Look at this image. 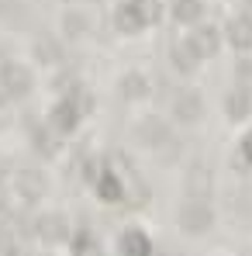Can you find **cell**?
<instances>
[{
  "mask_svg": "<svg viewBox=\"0 0 252 256\" xmlns=\"http://www.w3.org/2000/svg\"><path fill=\"white\" fill-rule=\"evenodd\" d=\"M118 28H125V32H138V28H142V18H138V10H135L131 4H125V7L118 10Z\"/></svg>",
  "mask_w": 252,
  "mask_h": 256,
  "instance_id": "8",
  "label": "cell"
},
{
  "mask_svg": "<svg viewBox=\"0 0 252 256\" xmlns=\"http://www.w3.org/2000/svg\"><path fill=\"white\" fill-rule=\"evenodd\" d=\"M180 228L183 232H208L211 228V212L204 201H190V204H183V212H180Z\"/></svg>",
  "mask_w": 252,
  "mask_h": 256,
  "instance_id": "1",
  "label": "cell"
},
{
  "mask_svg": "<svg viewBox=\"0 0 252 256\" xmlns=\"http://www.w3.org/2000/svg\"><path fill=\"white\" fill-rule=\"evenodd\" d=\"M190 52H194V56H214V52H218V32H214V28H201V32L190 38Z\"/></svg>",
  "mask_w": 252,
  "mask_h": 256,
  "instance_id": "3",
  "label": "cell"
},
{
  "mask_svg": "<svg viewBox=\"0 0 252 256\" xmlns=\"http://www.w3.org/2000/svg\"><path fill=\"white\" fill-rule=\"evenodd\" d=\"M62 236H66V225H62V218H42V239L55 242V239H62Z\"/></svg>",
  "mask_w": 252,
  "mask_h": 256,
  "instance_id": "11",
  "label": "cell"
},
{
  "mask_svg": "<svg viewBox=\"0 0 252 256\" xmlns=\"http://www.w3.org/2000/svg\"><path fill=\"white\" fill-rule=\"evenodd\" d=\"M28 84H31V80H28V73H24L21 66H3V70H0V86H3L10 97H21V94L28 90Z\"/></svg>",
  "mask_w": 252,
  "mask_h": 256,
  "instance_id": "2",
  "label": "cell"
},
{
  "mask_svg": "<svg viewBox=\"0 0 252 256\" xmlns=\"http://www.w3.org/2000/svg\"><path fill=\"white\" fill-rule=\"evenodd\" d=\"M228 35H232V42L239 45V48H246L252 42V18H239V21H232L228 24Z\"/></svg>",
  "mask_w": 252,
  "mask_h": 256,
  "instance_id": "5",
  "label": "cell"
},
{
  "mask_svg": "<svg viewBox=\"0 0 252 256\" xmlns=\"http://www.w3.org/2000/svg\"><path fill=\"white\" fill-rule=\"evenodd\" d=\"M173 59H176L180 70H190V66H194V56H190L187 48H173Z\"/></svg>",
  "mask_w": 252,
  "mask_h": 256,
  "instance_id": "16",
  "label": "cell"
},
{
  "mask_svg": "<svg viewBox=\"0 0 252 256\" xmlns=\"http://www.w3.org/2000/svg\"><path fill=\"white\" fill-rule=\"evenodd\" d=\"M0 250H3V253H7V250H10V242H7V239H0Z\"/></svg>",
  "mask_w": 252,
  "mask_h": 256,
  "instance_id": "19",
  "label": "cell"
},
{
  "mask_svg": "<svg viewBox=\"0 0 252 256\" xmlns=\"http://www.w3.org/2000/svg\"><path fill=\"white\" fill-rule=\"evenodd\" d=\"M121 90H125L128 97H142V94H145V80H142V76H125Z\"/></svg>",
  "mask_w": 252,
  "mask_h": 256,
  "instance_id": "15",
  "label": "cell"
},
{
  "mask_svg": "<svg viewBox=\"0 0 252 256\" xmlns=\"http://www.w3.org/2000/svg\"><path fill=\"white\" fill-rule=\"evenodd\" d=\"M242 152H246V160L252 163V135H246V142H242Z\"/></svg>",
  "mask_w": 252,
  "mask_h": 256,
  "instance_id": "18",
  "label": "cell"
},
{
  "mask_svg": "<svg viewBox=\"0 0 252 256\" xmlns=\"http://www.w3.org/2000/svg\"><path fill=\"white\" fill-rule=\"evenodd\" d=\"M173 111H176L180 122H194V118L201 114V100H197V94H180L176 104H173Z\"/></svg>",
  "mask_w": 252,
  "mask_h": 256,
  "instance_id": "4",
  "label": "cell"
},
{
  "mask_svg": "<svg viewBox=\"0 0 252 256\" xmlns=\"http://www.w3.org/2000/svg\"><path fill=\"white\" fill-rule=\"evenodd\" d=\"M17 190H21L24 198H42L45 180L38 176V173H21V176H17Z\"/></svg>",
  "mask_w": 252,
  "mask_h": 256,
  "instance_id": "6",
  "label": "cell"
},
{
  "mask_svg": "<svg viewBox=\"0 0 252 256\" xmlns=\"http://www.w3.org/2000/svg\"><path fill=\"white\" fill-rule=\"evenodd\" d=\"M100 198H104V201H118V198H121V184H118L111 173L100 180Z\"/></svg>",
  "mask_w": 252,
  "mask_h": 256,
  "instance_id": "14",
  "label": "cell"
},
{
  "mask_svg": "<svg viewBox=\"0 0 252 256\" xmlns=\"http://www.w3.org/2000/svg\"><path fill=\"white\" fill-rule=\"evenodd\" d=\"M3 97H7V90H3V86H0V100H3Z\"/></svg>",
  "mask_w": 252,
  "mask_h": 256,
  "instance_id": "20",
  "label": "cell"
},
{
  "mask_svg": "<svg viewBox=\"0 0 252 256\" xmlns=\"http://www.w3.org/2000/svg\"><path fill=\"white\" fill-rule=\"evenodd\" d=\"M121 246H125V253H131V256H145V253H149V239L138 236V232H128Z\"/></svg>",
  "mask_w": 252,
  "mask_h": 256,
  "instance_id": "10",
  "label": "cell"
},
{
  "mask_svg": "<svg viewBox=\"0 0 252 256\" xmlns=\"http://www.w3.org/2000/svg\"><path fill=\"white\" fill-rule=\"evenodd\" d=\"M131 7L138 10V18H142V24H156V21H159V14H163L156 0H131Z\"/></svg>",
  "mask_w": 252,
  "mask_h": 256,
  "instance_id": "7",
  "label": "cell"
},
{
  "mask_svg": "<svg viewBox=\"0 0 252 256\" xmlns=\"http://www.w3.org/2000/svg\"><path fill=\"white\" fill-rule=\"evenodd\" d=\"M176 18L180 21H197L201 18V4L197 0H176Z\"/></svg>",
  "mask_w": 252,
  "mask_h": 256,
  "instance_id": "12",
  "label": "cell"
},
{
  "mask_svg": "<svg viewBox=\"0 0 252 256\" xmlns=\"http://www.w3.org/2000/svg\"><path fill=\"white\" fill-rule=\"evenodd\" d=\"M86 250H93V242H90L86 236H80V239H76V253H86Z\"/></svg>",
  "mask_w": 252,
  "mask_h": 256,
  "instance_id": "17",
  "label": "cell"
},
{
  "mask_svg": "<svg viewBox=\"0 0 252 256\" xmlns=\"http://www.w3.org/2000/svg\"><path fill=\"white\" fill-rule=\"evenodd\" d=\"M228 111H232V118H246L249 100H246V94H242V90H235V94L228 97Z\"/></svg>",
  "mask_w": 252,
  "mask_h": 256,
  "instance_id": "13",
  "label": "cell"
},
{
  "mask_svg": "<svg viewBox=\"0 0 252 256\" xmlns=\"http://www.w3.org/2000/svg\"><path fill=\"white\" fill-rule=\"evenodd\" d=\"M52 118H55V128H62V132H69V128L76 125V108H73V104H59Z\"/></svg>",
  "mask_w": 252,
  "mask_h": 256,
  "instance_id": "9",
  "label": "cell"
}]
</instances>
